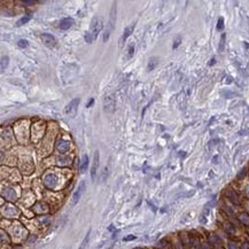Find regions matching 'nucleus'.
I'll return each instance as SVG.
<instances>
[{
  "mask_svg": "<svg viewBox=\"0 0 249 249\" xmlns=\"http://www.w3.org/2000/svg\"><path fill=\"white\" fill-rule=\"evenodd\" d=\"M102 25H103L102 17H100V16L93 17L92 22H91L90 31H87L86 34H85V42L88 43V44H92L94 42L98 37V34H100V31H101Z\"/></svg>",
  "mask_w": 249,
  "mask_h": 249,
  "instance_id": "f257e3e1",
  "label": "nucleus"
},
{
  "mask_svg": "<svg viewBox=\"0 0 249 249\" xmlns=\"http://www.w3.org/2000/svg\"><path fill=\"white\" fill-rule=\"evenodd\" d=\"M115 23H116V2L113 4V7H111V11H110L109 21H108L107 28L105 30V34H103V42L105 43L109 39L110 34H111V31L114 30V27H115Z\"/></svg>",
  "mask_w": 249,
  "mask_h": 249,
  "instance_id": "f03ea898",
  "label": "nucleus"
},
{
  "mask_svg": "<svg viewBox=\"0 0 249 249\" xmlns=\"http://www.w3.org/2000/svg\"><path fill=\"white\" fill-rule=\"evenodd\" d=\"M79 102H80L79 98H75V99H72L71 101L67 105L64 111H66V114H67L69 117H75L76 116L77 109H78V106H79Z\"/></svg>",
  "mask_w": 249,
  "mask_h": 249,
  "instance_id": "7ed1b4c3",
  "label": "nucleus"
},
{
  "mask_svg": "<svg viewBox=\"0 0 249 249\" xmlns=\"http://www.w3.org/2000/svg\"><path fill=\"white\" fill-rule=\"evenodd\" d=\"M99 162H100V153H99V151H95L94 156H93V162H92V168H91V179L93 181L95 180V177L98 174Z\"/></svg>",
  "mask_w": 249,
  "mask_h": 249,
  "instance_id": "20e7f679",
  "label": "nucleus"
},
{
  "mask_svg": "<svg viewBox=\"0 0 249 249\" xmlns=\"http://www.w3.org/2000/svg\"><path fill=\"white\" fill-rule=\"evenodd\" d=\"M84 191H85V181H82L79 184V186H78V188L76 189V192L74 193V195H72V206H75V204L79 201V199L82 197V195H83Z\"/></svg>",
  "mask_w": 249,
  "mask_h": 249,
  "instance_id": "39448f33",
  "label": "nucleus"
},
{
  "mask_svg": "<svg viewBox=\"0 0 249 249\" xmlns=\"http://www.w3.org/2000/svg\"><path fill=\"white\" fill-rule=\"evenodd\" d=\"M55 148H57V151L59 152V153H61V154L67 153V152L69 151V148H70V143L64 139H60L57 143V145H55Z\"/></svg>",
  "mask_w": 249,
  "mask_h": 249,
  "instance_id": "423d86ee",
  "label": "nucleus"
},
{
  "mask_svg": "<svg viewBox=\"0 0 249 249\" xmlns=\"http://www.w3.org/2000/svg\"><path fill=\"white\" fill-rule=\"evenodd\" d=\"M40 39H42V42L44 43V45H46L47 47H54V46L57 45L55 38L49 34H43Z\"/></svg>",
  "mask_w": 249,
  "mask_h": 249,
  "instance_id": "0eeeda50",
  "label": "nucleus"
},
{
  "mask_svg": "<svg viewBox=\"0 0 249 249\" xmlns=\"http://www.w3.org/2000/svg\"><path fill=\"white\" fill-rule=\"evenodd\" d=\"M57 176L53 174H46L45 178H44V184H45L48 188H54L55 185H57Z\"/></svg>",
  "mask_w": 249,
  "mask_h": 249,
  "instance_id": "6e6552de",
  "label": "nucleus"
},
{
  "mask_svg": "<svg viewBox=\"0 0 249 249\" xmlns=\"http://www.w3.org/2000/svg\"><path fill=\"white\" fill-rule=\"evenodd\" d=\"M75 24V20L71 19V17H67V19H63L60 22V29L61 30H68Z\"/></svg>",
  "mask_w": 249,
  "mask_h": 249,
  "instance_id": "1a4fd4ad",
  "label": "nucleus"
},
{
  "mask_svg": "<svg viewBox=\"0 0 249 249\" xmlns=\"http://www.w3.org/2000/svg\"><path fill=\"white\" fill-rule=\"evenodd\" d=\"M115 107V100L113 97H106L105 99V110L108 113H113Z\"/></svg>",
  "mask_w": 249,
  "mask_h": 249,
  "instance_id": "9d476101",
  "label": "nucleus"
},
{
  "mask_svg": "<svg viewBox=\"0 0 249 249\" xmlns=\"http://www.w3.org/2000/svg\"><path fill=\"white\" fill-rule=\"evenodd\" d=\"M226 196L230 199L233 203L235 204H240V200H239V196L235 194V192L234 191H232V189H229V191H226Z\"/></svg>",
  "mask_w": 249,
  "mask_h": 249,
  "instance_id": "9b49d317",
  "label": "nucleus"
},
{
  "mask_svg": "<svg viewBox=\"0 0 249 249\" xmlns=\"http://www.w3.org/2000/svg\"><path fill=\"white\" fill-rule=\"evenodd\" d=\"M2 194H4L5 196H6V199L7 200H11V201H14L16 199V194H15V192L13 191V189H11V188H7L6 191H4L2 192Z\"/></svg>",
  "mask_w": 249,
  "mask_h": 249,
  "instance_id": "f8f14e48",
  "label": "nucleus"
},
{
  "mask_svg": "<svg viewBox=\"0 0 249 249\" xmlns=\"http://www.w3.org/2000/svg\"><path fill=\"white\" fill-rule=\"evenodd\" d=\"M133 29H134V23H132L131 25H129V27L125 28L124 34H123V37H122V42H124V40H126V39H128L129 36L132 34Z\"/></svg>",
  "mask_w": 249,
  "mask_h": 249,
  "instance_id": "ddd939ff",
  "label": "nucleus"
},
{
  "mask_svg": "<svg viewBox=\"0 0 249 249\" xmlns=\"http://www.w3.org/2000/svg\"><path fill=\"white\" fill-rule=\"evenodd\" d=\"M88 168V156L84 155L83 160H82V164H80V172H85Z\"/></svg>",
  "mask_w": 249,
  "mask_h": 249,
  "instance_id": "4468645a",
  "label": "nucleus"
},
{
  "mask_svg": "<svg viewBox=\"0 0 249 249\" xmlns=\"http://www.w3.org/2000/svg\"><path fill=\"white\" fill-rule=\"evenodd\" d=\"M90 235H91V229L87 231L86 235H85V238H84L83 242H82V245H80V247L78 249H85V248H86L87 245H88V241H90Z\"/></svg>",
  "mask_w": 249,
  "mask_h": 249,
  "instance_id": "2eb2a0df",
  "label": "nucleus"
},
{
  "mask_svg": "<svg viewBox=\"0 0 249 249\" xmlns=\"http://www.w3.org/2000/svg\"><path fill=\"white\" fill-rule=\"evenodd\" d=\"M31 20V16L30 15H25L23 16L22 19H20L19 21H17V23H16V27H22L23 24H25V23H28L29 21Z\"/></svg>",
  "mask_w": 249,
  "mask_h": 249,
  "instance_id": "dca6fc26",
  "label": "nucleus"
},
{
  "mask_svg": "<svg viewBox=\"0 0 249 249\" xmlns=\"http://www.w3.org/2000/svg\"><path fill=\"white\" fill-rule=\"evenodd\" d=\"M8 63H9V57H1V71H5V69L7 68Z\"/></svg>",
  "mask_w": 249,
  "mask_h": 249,
  "instance_id": "f3484780",
  "label": "nucleus"
},
{
  "mask_svg": "<svg viewBox=\"0 0 249 249\" xmlns=\"http://www.w3.org/2000/svg\"><path fill=\"white\" fill-rule=\"evenodd\" d=\"M156 64H157V61H156V59H155V57H154V59L152 57L151 60H149V62H148V67H147L148 71H152L153 69H155Z\"/></svg>",
  "mask_w": 249,
  "mask_h": 249,
  "instance_id": "a211bd4d",
  "label": "nucleus"
},
{
  "mask_svg": "<svg viewBox=\"0 0 249 249\" xmlns=\"http://www.w3.org/2000/svg\"><path fill=\"white\" fill-rule=\"evenodd\" d=\"M240 220H241L245 225H248L249 226V216L247 214H241L240 215Z\"/></svg>",
  "mask_w": 249,
  "mask_h": 249,
  "instance_id": "6ab92c4d",
  "label": "nucleus"
},
{
  "mask_svg": "<svg viewBox=\"0 0 249 249\" xmlns=\"http://www.w3.org/2000/svg\"><path fill=\"white\" fill-rule=\"evenodd\" d=\"M225 34H222V37H220V44H219V52H223L224 51V46H225Z\"/></svg>",
  "mask_w": 249,
  "mask_h": 249,
  "instance_id": "aec40b11",
  "label": "nucleus"
},
{
  "mask_svg": "<svg viewBox=\"0 0 249 249\" xmlns=\"http://www.w3.org/2000/svg\"><path fill=\"white\" fill-rule=\"evenodd\" d=\"M17 46L21 47V48H25V47H28V42L25 39H20L17 42Z\"/></svg>",
  "mask_w": 249,
  "mask_h": 249,
  "instance_id": "412c9836",
  "label": "nucleus"
},
{
  "mask_svg": "<svg viewBox=\"0 0 249 249\" xmlns=\"http://www.w3.org/2000/svg\"><path fill=\"white\" fill-rule=\"evenodd\" d=\"M133 54H134V45L131 44V45L129 46V55H128L129 59H131L133 57Z\"/></svg>",
  "mask_w": 249,
  "mask_h": 249,
  "instance_id": "4be33fe9",
  "label": "nucleus"
},
{
  "mask_svg": "<svg viewBox=\"0 0 249 249\" xmlns=\"http://www.w3.org/2000/svg\"><path fill=\"white\" fill-rule=\"evenodd\" d=\"M223 28H224V20H223V17H219L218 23H217V30H223Z\"/></svg>",
  "mask_w": 249,
  "mask_h": 249,
  "instance_id": "5701e85b",
  "label": "nucleus"
},
{
  "mask_svg": "<svg viewBox=\"0 0 249 249\" xmlns=\"http://www.w3.org/2000/svg\"><path fill=\"white\" fill-rule=\"evenodd\" d=\"M21 4L24 5V6H34L36 4V1H34V0H24V1H21Z\"/></svg>",
  "mask_w": 249,
  "mask_h": 249,
  "instance_id": "b1692460",
  "label": "nucleus"
},
{
  "mask_svg": "<svg viewBox=\"0 0 249 249\" xmlns=\"http://www.w3.org/2000/svg\"><path fill=\"white\" fill-rule=\"evenodd\" d=\"M246 172H247V169H246V168H245V169H242L241 172L238 174V179H242V178L245 177V176H246Z\"/></svg>",
  "mask_w": 249,
  "mask_h": 249,
  "instance_id": "393cba45",
  "label": "nucleus"
},
{
  "mask_svg": "<svg viewBox=\"0 0 249 249\" xmlns=\"http://www.w3.org/2000/svg\"><path fill=\"white\" fill-rule=\"evenodd\" d=\"M93 103H94V99L90 98V100H88V101H87V103H86V108H91V107L93 106Z\"/></svg>",
  "mask_w": 249,
  "mask_h": 249,
  "instance_id": "a878e982",
  "label": "nucleus"
},
{
  "mask_svg": "<svg viewBox=\"0 0 249 249\" xmlns=\"http://www.w3.org/2000/svg\"><path fill=\"white\" fill-rule=\"evenodd\" d=\"M180 42H181V39H180V37H178L176 40H174V48H177L178 46H179V44H180Z\"/></svg>",
  "mask_w": 249,
  "mask_h": 249,
  "instance_id": "bb28decb",
  "label": "nucleus"
},
{
  "mask_svg": "<svg viewBox=\"0 0 249 249\" xmlns=\"http://www.w3.org/2000/svg\"><path fill=\"white\" fill-rule=\"evenodd\" d=\"M134 239H136L134 235H129V237L124 238V241H131V240H134Z\"/></svg>",
  "mask_w": 249,
  "mask_h": 249,
  "instance_id": "cd10ccee",
  "label": "nucleus"
},
{
  "mask_svg": "<svg viewBox=\"0 0 249 249\" xmlns=\"http://www.w3.org/2000/svg\"><path fill=\"white\" fill-rule=\"evenodd\" d=\"M242 249H249V245H248V243H245V245L242 246Z\"/></svg>",
  "mask_w": 249,
  "mask_h": 249,
  "instance_id": "c85d7f7f",
  "label": "nucleus"
},
{
  "mask_svg": "<svg viewBox=\"0 0 249 249\" xmlns=\"http://www.w3.org/2000/svg\"><path fill=\"white\" fill-rule=\"evenodd\" d=\"M215 62H216V60H215V59H212V60H211V62H210V63H209V64H210V66H212V64L215 63Z\"/></svg>",
  "mask_w": 249,
  "mask_h": 249,
  "instance_id": "c756f323",
  "label": "nucleus"
}]
</instances>
